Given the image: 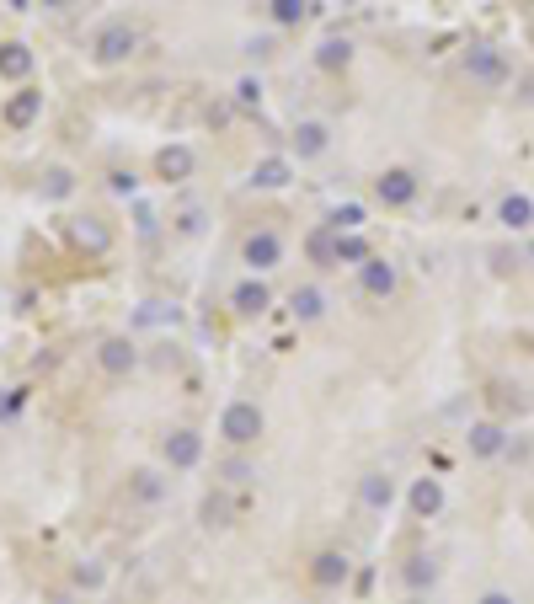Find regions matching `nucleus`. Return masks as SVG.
<instances>
[{
    "instance_id": "1",
    "label": "nucleus",
    "mask_w": 534,
    "mask_h": 604,
    "mask_svg": "<svg viewBox=\"0 0 534 604\" xmlns=\"http://www.w3.org/2000/svg\"><path fill=\"white\" fill-rule=\"evenodd\" d=\"M219 433H225V444L246 449L262 439V407L257 401H230L225 412H219Z\"/></svg>"
},
{
    "instance_id": "28",
    "label": "nucleus",
    "mask_w": 534,
    "mask_h": 604,
    "mask_svg": "<svg viewBox=\"0 0 534 604\" xmlns=\"http://www.w3.org/2000/svg\"><path fill=\"white\" fill-rule=\"evenodd\" d=\"M161 492H166V482H161V476H155V471H134V498L155 503V498H161Z\"/></svg>"
},
{
    "instance_id": "12",
    "label": "nucleus",
    "mask_w": 534,
    "mask_h": 604,
    "mask_svg": "<svg viewBox=\"0 0 534 604\" xmlns=\"http://www.w3.org/2000/svg\"><path fill=\"white\" fill-rule=\"evenodd\" d=\"M406 503H412L417 519H433L438 508H444V487H438V476H417L412 492H406Z\"/></svg>"
},
{
    "instance_id": "37",
    "label": "nucleus",
    "mask_w": 534,
    "mask_h": 604,
    "mask_svg": "<svg viewBox=\"0 0 534 604\" xmlns=\"http://www.w3.org/2000/svg\"><path fill=\"white\" fill-rule=\"evenodd\" d=\"M38 6H49V11H54V6H65V0H38Z\"/></svg>"
},
{
    "instance_id": "41",
    "label": "nucleus",
    "mask_w": 534,
    "mask_h": 604,
    "mask_svg": "<svg viewBox=\"0 0 534 604\" xmlns=\"http://www.w3.org/2000/svg\"><path fill=\"white\" fill-rule=\"evenodd\" d=\"M529 6H534V0H529Z\"/></svg>"
},
{
    "instance_id": "36",
    "label": "nucleus",
    "mask_w": 534,
    "mask_h": 604,
    "mask_svg": "<svg viewBox=\"0 0 534 604\" xmlns=\"http://www.w3.org/2000/svg\"><path fill=\"white\" fill-rule=\"evenodd\" d=\"M476 604H518V599H513V594H502V588H492V594H481Z\"/></svg>"
},
{
    "instance_id": "13",
    "label": "nucleus",
    "mask_w": 534,
    "mask_h": 604,
    "mask_svg": "<svg viewBox=\"0 0 534 604\" xmlns=\"http://www.w3.org/2000/svg\"><path fill=\"white\" fill-rule=\"evenodd\" d=\"M348 572L353 562L342 551H321L316 562H310V583H321V588H337V583H348Z\"/></svg>"
},
{
    "instance_id": "38",
    "label": "nucleus",
    "mask_w": 534,
    "mask_h": 604,
    "mask_svg": "<svg viewBox=\"0 0 534 604\" xmlns=\"http://www.w3.org/2000/svg\"><path fill=\"white\" fill-rule=\"evenodd\" d=\"M6 6H17V11H27V0H6Z\"/></svg>"
},
{
    "instance_id": "5",
    "label": "nucleus",
    "mask_w": 534,
    "mask_h": 604,
    "mask_svg": "<svg viewBox=\"0 0 534 604\" xmlns=\"http://www.w3.org/2000/svg\"><path fill=\"white\" fill-rule=\"evenodd\" d=\"M161 449H166V460H171L177 471H193L198 460H203V433H193V428H171Z\"/></svg>"
},
{
    "instance_id": "26",
    "label": "nucleus",
    "mask_w": 534,
    "mask_h": 604,
    "mask_svg": "<svg viewBox=\"0 0 534 604\" xmlns=\"http://www.w3.org/2000/svg\"><path fill=\"white\" fill-rule=\"evenodd\" d=\"M433 578H438L433 556H412V562H406V583H412V588H428Z\"/></svg>"
},
{
    "instance_id": "40",
    "label": "nucleus",
    "mask_w": 534,
    "mask_h": 604,
    "mask_svg": "<svg viewBox=\"0 0 534 604\" xmlns=\"http://www.w3.org/2000/svg\"><path fill=\"white\" fill-rule=\"evenodd\" d=\"M406 604H422V599H406Z\"/></svg>"
},
{
    "instance_id": "20",
    "label": "nucleus",
    "mask_w": 534,
    "mask_h": 604,
    "mask_svg": "<svg viewBox=\"0 0 534 604\" xmlns=\"http://www.w3.org/2000/svg\"><path fill=\"white\" fill-rule=\"evenodd\" d=\"M326 139H332V129H326V123H316V118H305L300 129H294V150H300V161L321 156V150H326Z\"/></svg>"
},
{
    "instance_id": "3",
    "label": "nucleus",
    "mask_w": 534,
    "mask_h": 604,
    "mask_svg": "<svg viewBox=\"0 0 534 604\" xmlns=\"http://www.w3.org/2000/svg\"><path fill=\"white\" fill-rule=\"evenodd\" d=\"M134 49H139V33L129 22H107L102 33L91 38V59H97V65H123Z\"/></svg>"
},
{
    "instance_id": "35",
    "label": "nucleus",
    "mask_w": 534,
    "mask_h": 604,
    "mask_svg": "<svg viewBox=\"0 0 534 604\" xmlns=\"http://www.w3.org/2000/svg\"><path fill=\"white\" fill-rule=\"evenodd\" d=\"M22 396H27V391H11L6 401H0V417H11V412H17V407H22Z\"/></svg>"
},
{
    "instance_id": "22",
    "label": "nucleus",
    "mask_w": 534,
    "mask_h": 604,
    "mask_svg": "<svg viewBox=\"0 0 534 604\" xmlns=\"http://www.w3.org/2000/svg\"><path fill=\"white\" fill-rule=\"evenodd\" d=\"M289 311H294V316H300V321H316V316L326 311V294H321L316 284H305V289H294V294H289Z\"/></svg>"
},
{
    "instance_id": "7",
    "label": "nucleus",
    "mask_w": 534,
    "mask_h": 604,
    "mask_svg": "<svg viewBox=\"0 0 534 604\" xmlns=\"http://www.w3.org/2000/svg\"><path fill=\"white\" fill-rule=\"evenodd\" d=\"M374 198H380L385 209H406V204L417 198V177H412V172H401V166H396V172H385L380 182H374Z\"/></svg>"
},
{
    "instance_id": "39",
    "label": "nucleus",
    "mask_w": 534,
    "mask_h": 604,
    "mask_svg": "<svg viewBox=\"0 0 534 604\" xmlns=\"http://www.w3.org/2000/svg\"><path fill=\"white\" fill-rule=\"evenodd\" d=\"M524 257H529V262H534V241H529V252H524Z\"/></svg>"
},
{
    "instance_id": "15",
    "label": "nucleus",
    "mask_w": 534,
    "mask_h": 604,
    "mask_svg": "<svg viewBox=\"0 0 534 604\" xmlns=\"http://www.w3.org/2000/svg\"><path fill=\"white\" fill-rule=\"evenodd\" d=\"M155 172H161V182H187V177H193V150L166 145L161 156H155Z\"/></svg>"
},
{
    "instance_id": "9",
    "label": "nucleus",
    "mask_w": 534,
    "mask_h": 604,
    "mask_svg": "<svg viewBox=\"0 0 534 604\" xmlns=\"http://www.w3.org/2000/svg\"><path fill=\"white\" fill-rule=\"evenodd\" d=\"M97 364L107 369V375H129V369L139 364V348L129 343V337H107V343L97 348Z\"/></svg>"
},
{
    "instance_id": "16",
    "label": "nucleus",
    "mask_w": 534,
    "mask_h": 604,
    "mask_svg": "<svg viewBox=\"0 0 534 604\" xmlns=\"http://www.w3.org/2000/svg\"><path fill=\"white\" fill-rule=\"evenodd\" d=\"M230 305H235L241 316H262L267 305H273V294H267V284H262V278H246V284H235Z\"/></svg>"
},
{
    "instance_id": "31",
    "label": "nucleus",
    "mask_w": 534,
    "mask_h": 604,
    "mask_svg": "<svg viewBox=\"0 0 534 604\" xmlns=\"http://www.w3.org/2000/svg\"><path fill=\"white\" fill-rule=\"evenodd\" d=\"M75 583H81V588H102V567L97 562H81V567H75Z\"/></svg>"
},
{
    "instance_id": "34",
    "label": "nucleus",
    "mask_w": 534,
    "mask_h": 604,
    "mask_svg": "<svg viewBox=\"0 0 534 604\" xmlns=\"http://www.w3.org/2000/svg\"><path fill=\"white\" fill-rule=\"evenodd\" d=\"M203 514H209V524H225V514H230V508L219 503V498H209V508H203Z\"/></svg>"
},
{
    "instance_id": "6",
    "label": "nucleus",
    "mask_w": 534,
    "mask_h": 604,
    "mask_svg": "<svg viewBox=\"0 0 534 604\" xmlns=\"http://www.w3.org/2000/svg\"><path fill=\"white\" fill-rule=\"evenodd\" d=\"M70 241L81 246L86 257H102L107 246H113V230H107L97 214H81V220H70Z\"/></svg>"
},
{
    "instance_id": "2",
    "label": "nucleus",
    "mask_w": 534,
    "mask_h": 604,
    "mask_svg": "<svg viewBox=\"0 0 534 604\" xmlns=\"http://www.w3.org/2000/svg\"><path fill=\"white\" fill-rule=\"evenodd\" d=\"M465 75L476 86L486 91H497V86H508V59H502V49H492V43H470V54H465Z\"/></svg>"
},
{
    "instance_id": "11",
    "label": "nucleus",
    "mask_w": 534,
    "mask_h": 604,
    "mask_svg": "<svg viewBox=\"0 0 534 604\" xmlns=\"http://www.w3.org/2000/svg\"><path fill=\"white\" fill-rule=\"evenodd\" d=\"M358 498H364V508H374V514H385V508L396 503V482H390L385 471H369V476H358Z\"/></svg>"
},
{
    "instance_id": "14",
    "label": "nucleus",
    "mask_w": 534,
    "mask_h": 604,
    "mask_svg": "<svg viewBox=\"0 0 534 604\" xmlns=\"http://www.w3.org/2000/svg\"><path fill=\"white\" fill-rule=\"evenodd\" d=\"M497 225H502V230H529V225H534V198H529V193H508V198L497 204Z\"/></svg>"
},
{
    "instance_id": "18",
    "label": "nucleus",
    "mask_w": 534,
    "mask_h": 604,
    "mask_svg": "<svg viewBox=\"0 0 534 604\" xmlns=\"http://www.w3.org/2000/svg\"><path fill=\"white\" fill-rule=\"evenodd\" d=\"M38 113H43V91H17V97L6 102V113H0V118H6V129H27V123H33Z\"/></svg>"
},
{
    "instance_id": "29",
    "label": "nucleus",
    "mask_w": 534,
    "mask_h": 604,
    "mask_svg": "<svg viewBox=\"0 0 534 604\" xmlns=\"http://www.w3.org/2000/svg\"><path fill=\"white\" fill-rule=\"evenodd\" d=\"M235 102H241V107H262V81H257V75H241V81H235Z\"/></svg>"
},
{
    "instance_id": "10",
    "label": "nucleus",
    "mask_w": 534,
    "mask_h": 604,
    "mask_svg": "<svg viewBox=\"0 0 534 604\" xmlns=\"http://www.w3.org/2000/svg\"><path fill=\"white\" fill-rule=\"evenodd\" d=\"M289 177H294V166H289L284 156H262L257 166H251V188H262V193L289 188Z\"/></svg>"
},
{
    "instance_id": "17",
    "label": "nucleus",
    "mask_w": 534,
    "mask_h": 604,
    "mask_svg": "<svg viewBox=\"0 0 534 604\" xmlns=\"http://www.w3.org/2000/svg\"><path fill=\"white\" fill-rule=\"evenodd\" d=\"M33 75V49L27 43H0V81H27Z\"/></svg>"
},
{
    "instance_id": "24",
    "label": "nucleus",
    "mask_w": 534,
    "mask_h": 604,
    "mask_svg": "<svg viewBox=\"0 0 534 604\" xmlns=\"http://www.w3.org/2000/svg\"><path fill=\"white\" fill-rule=\"evenodd\" d=\"M326 225H332L337 236H358V225H364V204H337Z\"/></svg>"
},
{
    "instance_id": "23",
    "label": "nucleus",
    "mask_w": 534,
    "mask_h": 604,
    "mask_svg": "<svg viewBox=\"0 0 534 604\" xmlns=\"http://www.w3.org/2000/svg\"><path fill=\"white\" fill-rule=\"evenodd\" d=\"M348 59H353V43H348V38H326L321 49H316V65H321V70H342Z\"/></svg>"
},
{
    "instance_id": "19",
    "label": "nucleus",
    "mask_w": 534,
    "mask_h": 604,
    "mask_svg": "<svg viewBox=\"0 0 534 604\" xmlns=\"http://www.w3.org/2000/svg\"><path fill=\"white\" fill-rule=\"evenodd\" d=\"M364 294H374V300H390V294H396V268H390L385 257L364 262Z\"/></svg>"
},
{
    "instance_id": "4",
    "label": "nucleus",
    "mask_w": 534,
    "mask_h": 604,
    "mask_svg": "<svg viewBox=\"0 0 534 604\" xmlns=\"http://www.w3.org/2000/svg\"><path fill=\"white\" fill-rule=\"evenodd\" d=\"M241 257H246L251 273H267V268L284 262V241H278V230H251L246 246H241Z\"/></svg>"
},
{
    "instance_id": "30",
    "label": "nucleus",
    "mask_w": 534,
    "mask_h": 604,
    "mask_svg": "<svg viewBox=\"0 0 534 604\" xmlns=\"http://www.w3.org/2000/svg\"><path fill=\"white\" fill-rule=\"evenodd\" d=\"M70 188H75V177L65 172V166H54L49 182H43V193H49V198H70Z\"/></svg>"
},
{
    "instance_id": "27",
    "label": "nucleus",
    "mask_w": 534,
    "mask_h": 604,
    "mask_svg": "<svg viewBox=\"0 0 534 604\" xmlns=\"http://www.w3.org/2000/svg\"><path fill=\"white\" fill-rule=\"evenodd\" d=\"M337 262H353V268H364L369 262V246L358 236H337Z\"/></svg>"
},
{
    "instance_id": "32",
    "label": "nucleus",
    "mask_w": 534,
    "mask_h": 604,
    "mask_svg": "<svg viewBox=\"0 0 534 604\" xmlns=\"http://www.w3.org/2000/svg\"><path fill=\"white\" fill-rule=\"evenodd\" d=\"M107 188H113V193H129V198H134L139 177H134V172H113V177H107Z\"/></svg>"
},
{
    "instance_id": "21",
    "label": "nucleus",
    "mask_w": 534,
    "mask_h": 604,
    "mask_svg": "<svg viewBox=\"0 0 534 604\" xmlns=\"http://www.w3.org/2000/svg\"><path fill=\"white\" fill-rule=\"evenodd\" d=\"M305 252H310V262H321V268H332V262H337V230H332V225L310 230V236H305Z\"/></svg>"
},
{
    "instance_id": "8",
    "label": "nucleus",
    "mask_w": 534,
    "mask_h": 604,
    "mask_svg": "<svg viewBox=\"0 0 534 604\" xmlns=\"http://www.w3.org/2000/svg\"><path fill=\"white\" fill-rule=\"evenodd\" d=\"M465 439H470V455L476 460H497L502 449H508V428L502 423H470Z\"/></svg>"
},
{
    "instance_id": "33",
    "label": "nucleus",
    "mask_w": 534,
    "mask_h": 604,
    "mask_svg": "<svg viewBox=\"0 0 534 604\" xmlns=\"http://www.w3.org/2000/svg\"><path fill=\"white\" fill-rule=\"evenodd\" d=\"M225 476H230V482H251V466H246V460H230Z\"/></svg>"
},
{
    "instance_id": "25",
    "label": "nucleus",
    "mask_w": 534,
    "mask_h": 604,
    "mask_svg": "<svg viewBox=\"0 0 534 604\" xmlns=\"http://www.w3.org/2000/svg\"><path fill=\"white\" fill-rule=\"evenodd\" d=\"M267 11H273L278 27H300L305 22V0H267Z\"/></svg>"
}]
</instances>
